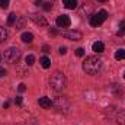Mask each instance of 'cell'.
I'll return each instance as SVG.
<instances>
[{
	"instance_id": "83f0119b",
	"label": "cell",
	"mask_w": 125,
	"mask_h": 125,
	"mask_svg": "<svg viewBox=\"0 0 125 125\" xmlns=\"http://www.w3.org/2000/svg\"><path fill=\"white\" fill-rule=\"evenodd\" d=\"M97 1H100V3H105V1H108V0H97Z\"/></svg>"
},
{
	"instance_id": "3957f363",
	"label": "cell",
	"mask_w": 125,
	"mask_h": 125,
	"mask_svg": "<svg viewBox=\"0 0 125 125\" xmlns=\"http://www.w3.org/2000/svg\"><path fill=\"white\" fill-rule=\"evenodd\" d=\"M21 58V51L18 48H9L3 52V60L9 64H15V62L19 61Z\"/></svg>"
},
{
	"instance_id": "9a60e30c",
	"label": "cell",
	"mask_w": 125,
	"mask_h": 125,
	"mask_svg": "<svg viewBox=\"0 0 125 125\" xmlns=\"http://www.w3.org/2000/svg\"><path fill=\"white\" fill-rule=\"evenodd\" d=\"M16 21H18V16H16L15 13H10V15H9V18H7V25H9V26H12V25H15V23H16Z\"/></svg>"
},
{
	"instance_id": "7a4b0ae2",
	"label": "cell",
	"mask_w": 125,
	"mask_h": 125,
	"mask_svg": "<svg viewBox=\"0 0 125 125\" xmlns=\"http://www.w3.org/2000/svg\"><path fill=\"white\" fill-rule=\"evenodd\" d=\"M65 84H67L65 76H64L62 73H60V71L54 73V74L51 76V79H50V86H51V89L55 90V92H61L62 89L65 87Z\"/></svg>"
},
{
	"instance_id": "9c48e42d",
	"label": "cell",
	"mask_w": 125,
	"mask_h": 125,
	"mask_svg": "<svg viewBox=\"0 0 125 125\" xmlns=\"http://www.w3.org/2000/svg\"><path fill=\"white\" fill-rule=\"evenodd\" d=\"M92 50H93L94 52L100 54V52H103V51H105V44H103V42H100V41H96V42H93V45H92Z\"/></svg>"
},
{
	"instance_id": "4fadbf2b",
	"label": "cell",
	"mask_w": 125,
	"mask_h": 125,
	"mask_svg": "<svg viewBox=\"0 0 125 125\" xmlns=\"http://www.w3.org/2000/svg\"><path fill=\"white\" fill-rule=\"evenodd\" d=\"M116 122L119 125H125V111L118 112V115H116Z\"/></svg>"
},
{
	"instance_id": "44dd1931",
	"label": "cell",
	"mask_w": 125,
	"mask_h": 125,
	"mask_svg": "<svg viewBox=\"0 0 125 125\" xmlns=\"http://www.w3.org/2000/svg\"><path fill=\"white\" fill-rule=\"evenodd\" d=\"M18 90H19V92H21V93H23V92H25V90H26V86H25V84H23V83H21V84H19V87H18Z\"/></svg>"
},
{
	"instance_id": "30bf717a",
	"label": "cell",
	"mask_w": 125,
	"mask_h": 125,
	"mask_svg": "<svg viewBox=\"0 0 125 125\" xmlns=\"http://www.w3.org/2000/svg\"><path fill=\"white\" fill-rule=\"evenodd\" d=\"M62 4L65 9H70V10H74L77 7V0H62Z\"/></svg>"
},
{
	"instance_id": "5b68a950",
	"label": "cell",
	"mask_w": 125,
	"mask_h": 125,
	"mask_svg": "<svg viewBox=\"0 0 125 125\" xmlns=\"http://www.w3.org/2000/svg\"><path fill=\"white\" fill-rule=\"evenodd\" d=\"M55 22H57V26L58 28H68L71 25V21H70V18L67 15H60Z\"/></svg>"
},
{
	"instance_id": "ba28073f",
	"label": "cell",
	"mask_w": 125,
	"mask_h": 125,
	"mask_svg": "<svg viewBox=\"0 0 125 125\" xmlns=\"http://www.w3.org/2000/svg\"><path fill=\"white\" fill-rule=\"evenodd\" d=\"M38 103H39V106H41V108H44V109H48V108H51V105H52L51 99H50V97H47V96H44V97H39Z\"/></svg>"
},
{
	"instance_id": "ffe728a7",
	"label": "cell",
	"mask_w": 125,
	"mask_h": 125,
	"mask_svg": "<svg viewBox=\"0 0 125 125\" xmlns=\"http://www.w3.org/2000/svg\"><path fill=\"white\" fill-rule=\"evenodd\" d=\"M76 55H77V57H83V55H84V50H83V48H77V50H76Z\"/></svg>"
},
{
	"instance_id": "4316f807",
	"label": "cell",
	"mask_w": 125,
	"mask_h": 125,
	"mask_svg": "<svg viewBox=\"0 0 125 125\" xmlns=\"http://www.w3.org/2000/svg\"><path fill=\"white\" fill-rule=\"evenodd\" d=\"M3 108H9V102H4L3 103Z\"/></svg>"
},
{
	"instance_id": "7c38bea8",
	"label": "cell",
	"mask_w": 125,
	"mask_h": 125,
	"mask_svg": "<svg viewBox=\"0 0 125 125\" xmlns=\"http://www.w3.org/2000/svg\"><path fill=\"white\" fill-rule=\"evenodd\" d=\"M7 36H9L7 29H6V28H3V26H0V44L6 42V41H7Z\"/></svg>"
},
{
	"instance_id": "484cf974",
	"label": "cell",
	"mask_w": 125,
	"mask_h": 125,
	"mask_svg": "<svg viewBox=\"0 0 125 125\" xmlns=\"http://www.w3.org/2000/svg\"><path fill=\"white\" fill-rule=\"evenodd\" d=\"M50 33H51V35H55V33H57V29H54V28L50 29Z\"/></svg>"
},
{
	"instance_id": "5bb4252c",
	"label": "cell",
	"mask_w": 125,
	"mask_h": 125,
	"mask_svg": "<svg viewBox=\"0 0 125 125\" xmlns=\"http://www.w3.org/2000/svg\"><path fill=\"white\" fill-rule=\"evenodd\" d=\"M39 62H41V65H42L44 68H48V67L51 65V60H50L48 57H41V58H39Z\"/></svg>"
},
{
	"instance_id": "8992f818",
	"label": "cell",
	"mask_w": 125,
	"mask_h": 125,
	"mask_svg": "<svg viewBox=\"0 0 125 125\" xmlns=\"http://www.w3.org/2000/svg\"><path fill=\"white\" fill-rule=\"evenodd\" d=\"M31 21H33L36 25H39V26H47L48 25V22H47V19L42 16V15H39V13H31Z\"/></svg>"
},
{
	"instance_id": "52a82bcc",
	"label": "cell",
	"mask_w": 125,
	"mask_h": 125,
	"mask_svg": "<svg viewBox=\"0 0 125 125\" xmlns=\"http://www.w3.org/2000/svg\"><path fill=\"white\" fill-rule=\"evenodd\" d=\"M62 36L64 38H67V39H71V41H79V39H82V32L79 31H65L62 32Z\"/></svg>"
},
{
	"instance_id": "8fae6325",
	"label": "cell",
	"mask_w": 125,
	"mask_h": 125,
	"mask_svg": "<svg viewBox=\"0 0 125 125\" xmlns=\"http://www.w3.org/2000/svg\"><path fill=\"white\" fill-rule=\"evenodd\" d=\"M21 39H22L25 44H31L32 41H33V35H32L31 32H23V33L21 35Z\"/></svg>"
},
{
	"instance_id": "f1b7e54d",
	"label": "cell",
	"mask_w": 125,
	"mask_h": 125,
	"mask_svg": "<svg viewBox=\"0 0 125 125\" xmlns=\"http://www.w3.org/2000/svg\"><path fill=\"white\" fill-rule=\"evenodd\" d=\"M124 79H125V73H124Z\"/></svg>"
},
{
	"instance_id": "6da1fadb",
	"label": "cell",
	"mask_w": 125,
	"mask_h": 125,
	"mask_svg": "<svg viewBox=\"0 0 125 125\" xmlns=\"http://www.w3.org/2000/svg\"><path fill=\"white\" fill-rule=\"evenodd\" d=\"M102 67V60L97 57H87L86 61L83 62V70L87 74H96Z\"/></svg>"
},
{
	"instance_id": "277c9868",
	"label": "cell",
	"mask_w": 125,
	"mask_h": 125,
	"mask_svg": "<svg viewBox=\"0 0 125 125\" xmlns=\"http://www.w3.org/2000/svg\"><path fill=\"white\" fill-rule=\"evenodd\" d=\"M106 19H108V12L102 9V10H99L97 13H94L93 16L90 18V25H92L93 28H97V26H100Z\"/></svg>"
},
{
	"instance_id": "ac0fdd59",
	"label": "cell",
	"mask_w": 125,
	"mask_h": 125,
	"mask_svg": "<svg viewBox=\"0 0 125 125\" xmlns=\"http://www.w3.org/2000/svg\"><path fill=\"white\" fill-rule=\"evenodd\" d=\"M25 62H26V65H32V64L35 62V57H33V55H26Z\"/></svg>"
},
{
	"instance_id": "e0dca14e",
	"label": "cell",
	"mask_w": 125,
	"mask_h": 125,
	"mask_svg": "<svg viewBox=\"0 0 125 125\" xmlns=\"http://www.w3.org/2000/svg\"><path fill=\"white\" fill-rule=\"evenodd\" d=\"M116 35H118V36H122V35H125V21H122V22L119 23V31L116 32Z\"/></svg>"
},
{
	"instance_id": "2e32d148",
	"label": "cell",
	"mask_w": 125,
	"mask_h": 125,
	"mask_svg": "<svg viewBox=\"0 0 125 125\" xmlns=\"http://www.w3.org/2000/svg\"><path fill=\"white\" fill-rule=\"evenodd\" d=\"M115 58L116 60H125V50H118L115 52Z\"/></svg>"
},
{
	"instance_id": "d4e9b609",
	"label": "cell",
	"mask_w": 125,
	"mask_h": 125,
	"mask_svg": "<svg viewBox=\"0 0 125 125\" xmlns=\"http://www.w3.org/2000/svg\"><path fill=\"white\" fill-rule=\"evenodd\" d=\"M42 50H44V52H50V47H48V45H45Z\"/></svg>"
},
{
	"instance_id": "cb8c5ba5",
	"label": "cell",
	"mask_w": 125,
	"mask_h": 125,
	"mask_svg": "<svg viewBox=\"0 0 125 125\" xmlns=\"http://www.w3.org/2000/svg\"><path fill=\"white\" fill-rule=\"evenodd\" d=\"M65 52H67V47H60V54H61V55H64Z\"/></svg>"
},
{
	"instance_id": "7402d4cb",
	"label": "cell",
	"mask_w": 125,
	"mask_h": 125,
	"mask_svg": "<svg viewBox=\"0 0 125 125\" xmlns=\"http://www.w3.org/2000/svg\"><path fill=\"white\" fill-rule=\"evenodd\" d=\"M6 74H7L6 68H4V67H0V77H3V76H6Z\"/></svg>"
},
{
	"instance_id": "603a6c76",
	"label": "cell",
	"mask_w": 125,
	"mask_h": 125,
	"mask_svg": "<svg viewBox=\"0 0 125 125\" xmlns=\"http://www.w3.org/2000/svg\"><path fill=\"white\" fill-rule=\"evenodd\" d=\"M15 103H16V105H22V97H21V96H18V97L15 99Z\"/></svg>"
},
{
	"instance_id": "d6986e66",
	"label": "cell",
	"mask_w": 125,
	"mask_h": 125,
	"mask_svg": "<svg viewBox=\"0 0 125 125\" xmlns=\"http://www.w3.org/2000/svg\"><path fill=\"white\" fill-rule=\"evenodd\" d=\"M9 3H10V0H0V7L1 9H7Z\"/></svg>"
}]
</instances>
